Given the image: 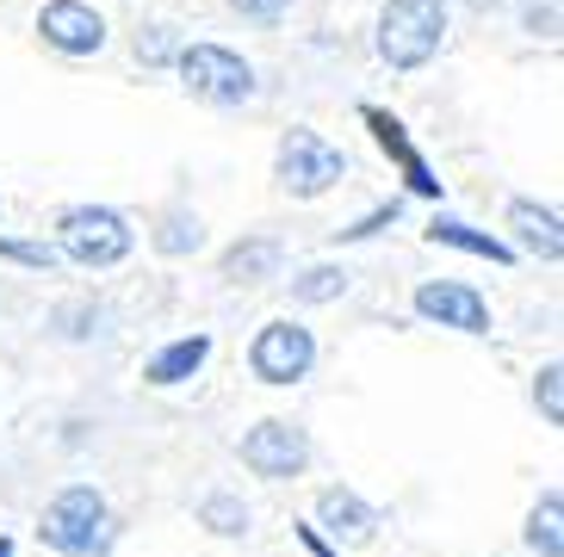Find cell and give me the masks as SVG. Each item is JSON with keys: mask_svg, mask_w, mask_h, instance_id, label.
<instances>
[{"mask_svg": "<svg viewBox=\"0 0 564 557\" xmlns=\"http://www.w3.org/2000/svg\"><path fill=\"white\" fill-rule=\"evenodd\" d=\"M181 81L205 106H242L254 94V68L224 44H193V50H181Z\"/></svg>", "mask_w": 564, "mask_h": 557, "instance_id": "3957f363", "label": "cell"}, {"mask_svg": "<svg viewBox=\"0 0 564 557\" xmlns=\"http://www.w3.org/2000/svg\"><path fill=\"white\" fill-rule=\"evenodd\" d=\"M384 223H398V205H379L372 217H360L354 230H341V242H360V236H372V230H384Z\"/></svg>", "mask_w": 564, "mask_h": 557, "instance_id": "603a6c76", "label": "cell"}, {"mask_svg": "<svg viewBox=\"0 0 564 557\" xmlns=\"http://www.w3.org/2000/svg\"><path fill=\"white\" fill-rule=\"evenodd\" d=\"M341 292H348V273L341 266H311V273L292 278V297H304V304H329Z\"/></svg>", "mask_w": 564, "mask_h": 557, "instance_id": "e0dca14e", "label": "cell"}, {"mask_svg": "<svg viewBox=\"0 0 564 557\" xmlns=\"http://www.w3.org/2000/svg\"><path fill=\"white\" fill-rule=\"evenodd\" d=\"M366 124H372V136L384 143V155H398V162H403V181H410V193H422V198H434V193H441V181H434V174H429V162H422V155L410 149V136H403V124H398V118H391V112H379V106H366Z\"/></svg>", "mask_w": 564, "mask_h": 557, "instance_id": "30bf717a", "label": "cell"}, {"mask_svg": "<svg viewBox=\"0 0 564 557\" xmlns=\"http://www.w3.org/2000/svg\"><path fill=\"white\" fill-rule=\"evenodd\" d=\"M348 174V162H341V149L329 143V136H316V131H285L280 143V186L292 198H323L335 181Z\"/></svg>", "mask_w": 564, "mask_h": 557, "instance_id": "277c9868", "label": "cell"}, {"mask_svg": "<svg viewBox=\"0 0 564 557\" xmlns=\"http://www.w3.org/2000/svg\"><path fill=\"white\" fill-rule=\"evenodd\" d=\"M242 465H249L254 477H299L304 465H311V440H304L292 422H261L242 434Z\"/></svg>", "mask_w": 564, "mask_h": 557, "instance_id": "52a82bcc", "label": "cell"}, {"mask_svg": "<svg viewBox=\"0 0 564 557\" xmlns=\"http://www.w3.org/2000/svg\"><path fill=\"white\" fill-rule=\"evenodd\" d=\"M37 32H44L51 50H63V56H94L106 44V19L94 7H82V0H51L37 13Z\"/></svg>", "mask_w": 564, "mask_h": 557, "instance_id": "9c48e42d", "label": "cell"}, {"mask_svg": "<svg viewBox=\"0 0 564 557\" xmlns=\"http://www.w3.org/2000/svg\"><path fill=\"white\" fill-rule=\"evenodd\" d=\"M199 242H205V230H199V223H186V217H174V223L155 236V248H162V254H186V248H199Z\"/></svg>", "mask_w": 564, "mask_h": 557, "instance_id": "ffe728a7", "label": "cell"}, {"mask_svg": "<svg viewBox=\"0 0 564 557\" xmlns=\"http://www.w3.org/2000/svg\"><path fill=\"white\" fill-rule=\"evenodd\" d=\"M509 230L521 236V248H528V254H540V261H558V254H564L558 211L533 205V198H514V205H509Z\"/></svg>", "mask_w": 564, "mask_h": 557, "instance_id": "8fae6325", "label": "cell"}, {"mask_svg": "<svg viewBox=\"0 0 564 557\" xmlns=\"http://www.w3.org/2000/svg\"><path fill=\"white\" fill-rule=\"evenodd\" d=\"M528 545L540 557H564V502L558 495H546L540 509H533V521H528Z\"/></svg>", "mask_w": 564, "mask_h": 557, "instance_id": "2e32d148", "label": "cell"}, {"mask_svg": "<svg viewBox=\"0 0 564 557\" xmlns=\"http://www.w3.org/2000/svg\"><path fill=\"white\" fill-rule=\"evenodd\" d=\"M304 545H311V551H316V557H335V551H329V545L316 539V526H304Z\"/></svg>", "mask_w": 564, "mask_h": 557, "instance_id": "d4e9b609", "label": "cell"}, {"mask_svg": "<svg viewBox=\"0 0 564 557\" xmlns=\"http://www.w3.org/2000/svg\"><path fill=\"white\" fill-rule=\"evenodd\" d=\"M0 254H7V261H19V266H37V273H51V266L63 261L51 242H0Z\"/></svg>", "mask_w": 564, "mask_h": 557, "instance_id": "d6986e66", "label": "cell"}, {"mask_svg": "<svg viewBox=\"0 0 564 557\" xmlns=\"http://www.w3.org/2000/svg\"><path fill=\"white\" fill-rule=\"evenodd\" d=\"M316 514H323V526H329V533H341L348 545L372 539V526H379V514L366 509L354 490H323V495H316Z\"/></svg>", "mask_w": 564, "mask_h": 557, "instance_id": "7c38bea8", "label": "cell"}, {"mask_svg": "<svg viewBox=\"0 0 564 557\" xmlns=\"http://www.w3.org/2000/svg\"><path fill=\"white\" fill-rule=\"evenodd\" d=\"M137 56H143V63H162V56H167V37H137Z\"/></svg>", "mask_w": 564, "mask_h": 557, "instance_id": "cb8c5ba5", "label": "cell"}, {"mask_svg": "<svg viewBox=\"0 0 564 557\" xmlns=\"http://www.w3.org/2000/svg\"><path fill=\"white\" fill-rule=\"evenodd\" d=\"M273 266H280V242H236L230 254H224V278H236V285L267 278Z\"/></svg>", "mask_w": 564, "mask_h": 557, "instance_id": "9a60e30c", "label": "cell"}, {"mask_svg": "<svg viewBox=\"0 0 564 557\" xmlns=\"http://www.w3.org/2000/svg\"><path fill=\"white\" fill-rule=\"evenodd\" d=\"M205 360H212V335H181V341H167L162 353L143 365V378H150V384H181V378H193Z\"/></svg>", "mask_w": 564, "mask_h": 557, "instance_id": "4fadbf2b", "label": "cell"}, {"mask_svg": "<svg viewBox=\"0 0 564 557\" xmlns=\"http://www.w3.org/2000/svg\"><path fill=\"white\" fill-rule=\"evenodd\" d=\"M447 37V7L441 0H384L379 13V56L391 68H422Z\"/></svg>", "mask_w": 564, "mask_h": 557, "instance_id": "6da1fadb", "label": "cell"}, {"mask_svg": "<svg viewBox=\"0 0 564 557\" xmlns=\"http://www.w3.org/2000/svg\"><path fill=\"white\" fill-rule=\"evenodd\" d=\"M415 316H429L441 328H459V335H484L490 328V304L471 285H459V278H429L415 292Z\"/></svg>", "mask_w": 564, "mask_h": 557, "instance_id": "ba28073f", "label": "cell"}, {"mask_svg": "<svg viewBox=\"0 0 564 557\" xmlns=\"http://www.w3.org/2000/svg\"><path fill=\"white\" fill-rule=\"evenodd\" d=\"M0 557H13V539H0Z\"/></svg>", "mask_w": 564, "mask_h": 557, "instance_id": "484cf974", "label": "cell"}, {"mask_svg": "<svg viewBox=\"0 0 564 557\" xmlns=\"http://www.w3.org/2000/svg\"><path fill=\"white\" fill-rule=\"evenodd\" d=\"M311 360H316V341H311V328H299V323H267L249 347V365L261 384H299L311 372Z\"/></svg>", "mask_w": 564, "mask_h": 557, "instance_id": "8992f818", "label": "cell"}, {"mask_svg": "<svg viewBox=\"0 0 564 557\" xmlns=\"http://www.w3.org/2000/svg\"><path fill=\"white\" fill-rule=\"evenodd\" d=\"M429 242H441V248H465V254H478V261H497V266H509V261H514V248H509V242H497V236L471 230V223H459V217H434Z\"/></svg>", "mask_w": 564, "mask_h": 557, "instance_id": "5bb4252c", "label": "cell"}, {"mask_svg": "<svg viewBox=\"0 0 564 557\" xmlns=\"http://www.w3.org/2000/svg\"><path fill=\"white\" fill-rule=\"evenodd\" d=\"M558 365H546L540 372V384H533V396H540V409H546V422H564V391H558Z\"/></svg>", "mask_w": 564, "mask_h": 557, "instance_id": "44dd1931", "label": "cell"}, {"mask_svg": "<svg viewBox=\"0 0 564 557\" xmlns=\"http://www.w3.org/2000/svg\"><path fill=\"white\" fill-rule=\"evenodd\" d=\"M230 7H236L242 19H261V25H280L292 0H230Z\"/></svg>", "mask_w": 564, "mask_h": 557, "instance_id": "7402d4cb", "label": "cell"}, {"mask_svg": "<svg viewBox=\"0 0 564 557\" xmlns=\"http://www.w3.org/2000/svg\"><path fill=\"white\" fill-rule=\"evenodd\" d=\"M205 526H212V533H224V539H236V533H249V509H242V502H236V495H212V502H205Z\"/></svg>", "mask_w": 564, "mask_h": 557, "instance_id": "ac0fdd59", "label": "cell"}, {"mask_svg": "<svg viewBox=\"0 0 564 557\" xmlns=\"http://www.w3.org/2000/svg\"><path fill=\"white\" fill-rule=\"evenodd\" d=\"M131 223L118 211H106V205H75V211H63V254L82 266H112L131 254Z\"/></svg>", "mask_w": 564, "mask_h": 557, "instance_id": "5b68a950", "label": "cell"}, {"mask_svg": "<svg viewBox=\"0 0 564 557\" xmlns=\"http://www.w3.org/2000/svg\"><path fill=\"white\" fill-rule=\"evenodd\" d=\"M44 545L63 557H100L106 545V495L100 490H87V483H75V490H63L44 509Z\"/></svg>", "mask_w": 564, "mask_h": 557, "instance_id": "7a4b0ae2", "label": "cell"}]
</instances>
